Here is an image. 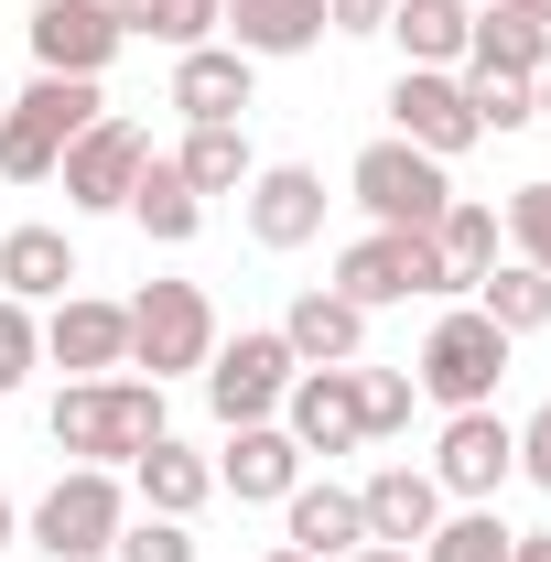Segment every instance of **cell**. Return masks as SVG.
<instances>
[{
	"instance_id": "obj_1",
	"label": "cell",
	"mask_w": 551,
	"mask_h": 562,
	"mask_svg": "<svg viewBox=\"0 0 551 562\" xmlns=\"http://www.w3.org/2000/svg\"><path fill=\"white\" fill-rule=\"evenodd\" d=\"M140 443H162V379H76L55 401V454L76 465H131Z\"/></svg>"
},
{
	"instance_id": "obj_2",
	"label": "cell",
	"mask_w": 551,
	"mask_h": 562,
	"mask_svg": "<svg viewBox=\"0 0 551 562\" xmlns=\"http://www.w3.org/2000/svg\"><path fill=\"white\" fill-rule=\"evenodd\" d=\"M98 120H109L98 76H33V87L11 98V120H0V173H11V184H44V173L66 162V140L98 131Z\"/></svg>"
},
{
	"instance_id": "obj_3",
	"label": "cell",
	"mask_w": 551,
	"mask_h": 562,
	"mask_svg": "<svg viewBox=\"0 0 551 562\" xmlns=\"http://www.w3.org/2000/svg\"><path fill=\"white\" fill-rule=\"evenodd\" d=\"M120 530H131V497H120L109 465H66L44 487V508H33V552L44 562H98Z\"/></svg>"
},
{
	"instance_id": "obj_4",
	"label": "cell",
	"mask_w": 551,
	"mask_h": 562,
	"mask_svg": "<svg viewBox=\"0 0 551 562\" xmlns=\"http://www.w3.org/2000/svg\"><path fill=\"white\" fill-rule=\"evenodd\" d=\"M206 357H216V303L195 292V281H140V303H131V368L184 379V368H206Z\"/></svg>"
},
{
	"instance_id": "obj_5",
	"label": "cell",
	"mask_w": 551,
	"mask_h": 562,
	"mask_svg": "<svg viewBox=\"0 0 551 562\" xmlns=\"http://www.w3.org/2000/svg\"><path fill=\"white\" fill-rule=\"evenodd\" d=\"M497 368H508V336L486 325L476 303H454V314H443V325L421 336V368H412V379L432 390V401H443V412H486Z\"/></svg>"
},
{
	"instance_id": "obj_6",
	"label": "cell",
	"mask_w": 551,
	"mask_h": 562,
	"mask_svg": "<svg viewBox=\"0 0 551 562\" xmlns=\"http://www.w3.org/2000/svg\"><path fill=\"white\" fill-rule=\"evenodd\" d=\"M336 292L357 303V314H379V303H412V292H443L432 227H368V238L336 260Z\"/></svg>"
},
{
	"instance_id": "obj_7",
	"label": "cell",
	"mask_w": 551,
	"mask_h": 562,
	"mask_svg": "<svg viewBox=\"0 0 551 562\" xmlns=\"http://www.w3.org/2000/svg\"><path fill=\"white\" fill-rule=\"evenodd\" d=\"M346 184H357V206L379 216V227H432V216L454 206L443 162H432V151H412V140H368Z\"/></svg>"
},
{
	"instance_id": "obj_8",
	"label": "cell",
	"mask_w": 551,
	"mask_h": 562,
	"mask_svg": "<svg viewBox=\"0 0 551 562\" xmlns=\"http://www.w3.org/2000/svg\"><path fill=\"white\" fill-rule=\"evenodd\" d=\"M390 120H401V140L432 151V162H454L465 140H486V131H476V98H465V76H454V66H401Z\"/></svg>"
},
{
	"instance_id": "obj_9",
	"label": "cell",
	"mask_w": 551,
	"mask_h": 562,
	"mask_svg": "<svg viewBox=\"0 0 551 562\" xmlns=\"http://www.w3.org/2000/svg\"><path fill=\"white\" fill-rule=\"evenodd\" d=\"M292 379H303V357L281 347V336H238V347L206 357V401H216V422H271Z\"/></svg>"
},
{
	"instance_id": "obj_10",
	"label": "cell",
	"mask_w": 551,
	"mask_h": 562,
	"mask_svg": "<svg viewBox=\"0 0 551 562\" xmlns=\"http://www.w3.org/2000/svg\"><path fill=\"white\" fill-rule=\"evenodd\" d=\"M281 432L303 454H357L368 443V401H357V368H303L281 390Z\"/></svg>"
},
{
	"instance_id": "obj_11",
	"label": "cell",
	"mask_w": 551,
	"mask_h": 562,
	"mask_svg": "<svg viewBox=\"0 0 551 562\" xmlns=\"http://www.w3.org/2000/svg\"><path fill=\"white\" fill-rule=\"evenodd\" d=\"M140 162H151L140 120H98V131H76L66 162H55V173H66V206H131Z\"/></svg>"
},
{
	"instance_id": "obj_12",
	"label": "cell",
	"mask_w": 551,
	"mask_h": 562,
	"mask_svg": "<svg viewBox=\"0 0 551 562\" xmlns=\"http://www.w3.org/2000/svg\"><path fill=\"white\" fill-rule=\"evenodd\" d=\"M120 44L131 33H120L109 0H33V55H44V76H109Z\"/></svg>"
},
{
	"instance_id": "obj_13",
	"label": "cell",
	"mask_w": 551,
	"mask_h": 562,
	"mask_svg": "<svg viewBox=\"0 0 551 562\" xmlns=\"http://www.w3.org/2000/svg\"><path fill=\"white\" fill-rule=\"evenodd\" d=\"M44 357L76 368V379H120V368H131V303H87V292H66V303L44 314Z\"/></svg>"
},
{
	"instance_id": "obj_14",
	"label": "cell",
	"mask_w": 551,
	"mask_h": 562,
	"mask_svg": "<svg viewBox=\"0 0 551 562\" xmlns=\"http://www.w3.org/2000/svg\"><path fill=\"white\" fill-rule=\"evenodd\" d=\"M519 465V432L497 412H454L443 422V454H432V487L443 497H497V476Z\"/></svg>"
},
{
	"instance_id": "obj_15",
	"label": "cell",
	"mask_w": 551,
	"mask_h": 562,
	"mask_svg": "<svg viewBox=\"0 0 551 562\" xmlns=\"http://www.w3.org/2000/svg\"><path fill=\"white\" fill-rule=\"evenodd\" d=\"M314 227H325V173H303V162L249 173V238L260 249H303Z\"/></svg>"
},
{
	"instance_id": "obj_16",
	"label": "cell",
	"mask_w": 551,
	"mask_h": 562,
	"mask_svg": "<svg viewBox=\"0 0 551 562\" xmlns=\"http://www.w3.org/2000/svg\"><path fill=\"white\" fill-rule=\"evenodd\" d=\"M357 508H368V541L421 552V541H432V519H443V487H432L421 465H379V476L357 487Z\"/></svg>"
},
{
	"instance_id": "obj_17",
	"label": "cell",
	"mask_w": 551,
	"mask_h": 562,
	"mask_svg": "<svg viewBox=\"0 0 551 562\" xmlns=\"http://www.w3.org/2000/svg\"><path fill=\"white\" fill-rule=\"evenodd\" d=\"M216 487H238V497H292V487H303V443H292L281 422H227V465H216Z\"/></svg>"
},
{
	"instance_id": "obj_18",
	"label": "cell",
	"mask_w": 551,
	"mask_h": 562,
	"mask_svg": "<svg viewBox=\"0 0 551 562\" xmlns=\"http://www.w3.org/2000/svg\"><path fill=\"white\" fill-rule=\"evenodd\" d=\"M281 347L303 357V368H357V347H368V314H357L346 292H325V281H314V292L281 314Z\"/></svg>"
},
{
	"instance_id": "obj_19",
	"label": "cell",
	"mask_w": 551,
	"mask_h": 562,
	"mask_svg": "<svg viewBox=\"0 0 551 562\" xmlns=\"http://www.w3.org/2000/svg\"><path fill=\"white\" fill-rule=\"evenodd\" d=\"M173 109H184L195 131L238 120V109H249V55H238V44H195V55H173Z\"/></svg>"
},
{
	"instance_id": "obj_20",
	"label": "cell",
	"mask_w": 551,
	"mask_h": 562,
	"mask_svg": "<svg viewBox=\"0 0 551 562\" xmlns=\"http://www.w3.org/2000/svg\"><path fill=\"white\" fill-rule=\"evenodd\" d=\"M131 487H140L151 519H195V508L216 497V465H206V454H184V443L162 432V443H140V454H131Z\"/></svg>"
},
{
	"instance_id": "obj_21",
	"label": "cell",
	"mask_w": 551,
	"mask_h": 562,
	"mask_svg": "<svg viewBox=\"0 0 551 562\" xmlns=\"http://www.w3.org/2000/svg\"><path fill=\"white\" fill-rule=\"evenodd\" d=\"M216 22L238 33L249 66H260V55H314V44H325V0H227Z\"/></svg>"
},
{
	"instance_id": "obj_22",
	"label": "cell",
	"mask_w": 551,
	"mask_h": 562,
	"mask_svg": "<svg viewBox=\"0 0 551 562\" xmlns=\"http://www.w3.org/2000/svg\"><path fill=\"white\" fill-rule=\"evenodd\" d=\"M551 66V22L530 11H476V33H465V76H508V87H530Z\"/></svg>"
},
{
	"instance_id": "obj_23",
	"label": "cell",
	"mask_w": 551,
	"mask_h": 562,
	"mask_svg": "<svg viewBox=\"0 0 551 562\" xmlns=\"http://www.w3.org/2000/svg\"><path fill=\"white\" fill-rule=\"evenodd\" d=\"M281 508H292V552H303V562L368 552V508H357V487H292Z\"/></svg>"
},
{
	"instance_id": "obj_24",
	"label": "cell",
	"mask_w": 551,
	"mask_h": 562,
	"mask_svg": "<svg viewBox=\"0 0 551 562\" xmlns=\"http://www.w3.org/2000/svg\"><path fill=\"white\" fill-rule=\"evenodd\" d=\"M66 281H76L66 227H11V238H0V292H11V303H66Z\"/></svg>"
},
{
	"instance_id": "obj_25",
	"label": "cell",
	"mask_w": 551,
	"mask_h": 562,
	"mask_svg": "<svg viewBox=\"0 0 551 562\" xmlns=\"http://www.w3.org/2000/svg\"><path fill=\"white\" fill-rule=\"evenodd\" d=\"M497 238H508V227H497V206H465V195L432 216V260H443V292H476V281L497 271Z\"/></svg>"
},
{
	"instance_id": "obj_26",
	"label": "cell",
	"mask_w": 551,
	"mask_h": 562,
	"mask_svg": "<svg viewBox=\"0 0 551 562\" xmlns=\"http://www.w3.org/2000/svg\"><path fill=\"white\" fill-rule=\"evenodd\" d=\"M476 314L519 347V336H541L551 325V271H530V260H497V271L476 281Z\"/></svg>"
},
{
	"instance_id": "obj_27",
	"label": "cell",
	"mask_w": 551,
	"mask_h": 562,
	"mask_svg": "<svg viewBox=\"0 0 551 562\" xmlns=\"http://www.w3.org/2000/svg\"><path fill=\"white\" fill-rule=\"evenodd\" d=\"M131 216L151 227V238H162V249H184V238L206 227V195H195V184H184V173L151 151V162H140V184H131Z\"/></svg>"
},
{
	"instance_id": "obj_28",
	"label": "cell",
	"mask_w": 551,
	"mask_h": 562,
	"mask_svg": "<svg viewBox=\"0 0 551 562\" xmlns=\"http://www.w3.org/2000/svg\"><path fill=\"white\" fill-rule=\"evenodd\" d=\"M390 33H401V55H412V66H454V55H465V33H476V11H465V0H401V11H390Z\"/></svg>"
},
{
	"instance_id": "obj_29",
	"label": "cell",
	"mask_w": 551,
	"mask_h": 562,
	"mask_svg": "<svg viewBox=\"0 0 551 562\" xmlns=\"http://www.w3.org/2000/svg\"><path fill=\"white\" fill-rule=\"evenodd\" d=\"M173 173H184L195 195H238V184H249V131H238V120H216V131H195L184 151H173Z\"/></svg>"
},
{
	"instance_id": "obj_30",
	"label": "cell",
	"mask_w": 551,
	"mask_h": 562,
	"mask_svg": "<svg viewBox=\"0 0 551 562\" xmlns=\"http://www.w3.org/2000/svg\"><path fill=\"white\" fill-rule=\"evenodd\" d=\"M109 11H120V33H151V44L195 55V44L216 33V11H227V0H109Z\"/></svg>"
},
{
	"instance_id": "obj_31",
	"label": "cell",
	"mask_w": 551,
	"mask_h": 562,
	"mask_svg": "<svg viewBox=\"0 0 551 562\" xmlns=\"http://www.w3.org/2000/svg\"><path fill=\"white\" fill-rule=\"evenodd\" d=\"M421 562H508V530H497V508H454V519H432Z\"/></svg>"
},
{
	"instance_id": "obj_32",
	"label": "cell",
	"mask_w": 551,
	"mask_h": 562,
	"mask_svg": "<svg viewBox=\"0 0 551 562\" xmlns=\"http://www.w3.org/2000/svg\"><path fill=\"white\" fill-rule=\"evenodd\" d=\"M508 249H519L530 271H551V184H519V195H508Z\"/></svg>"
},
{
	"instance_id": "obj_33",
	"label": "cell",
	"mask_w": 551,
	"mask_h": 562,
	"mask_svg": "<svg viewBox=\"0 0 551 562\" xmlns=\"http://www.w3.org/2000/svg\"><path fill=\"white\" fill-rule=\"evenodd\" d=\"M33 357H44L33 303H11V292H0V390H22V379H33Z\"/></svg>"
},
{
	"instance_id": "obj_34",
	"label": "cell",
	"mask_w": 551,
	"mask_h": 562,
	"mask_svg": "<svg viewBox=\"0 0 551 562\" xmlns=\"http://www.w3.org/2000/svg\"><path fill=\"white\" fill-rule=\"evenodd\" d=\"M357 401H368V432H401L421 401V379H401V368H357Z\"/></svg>"
},
{
	"instance_id": "obj_35",
	"label": "cell",
	"mask_w": 551,
	"mask_h": 562,
	"mask_svg": "<svg viewBox=\"0 0 551 562\" xmlns=\"http://www.w3.org/2000/svg\"><path fill=\"white\" fill-rule=\"evenodd\" d=\"M109 562H195V541H184V519H131L109 541Z\"/></svg>"
},
{
	"instance_id": "obj_36",
	"label": "cell",
	"mask_w": 551,
	"mask_h": 562,
	"mask_svg": "<svg viewBox=\"0 0 551 562\" xmlns=\"http://www.w3.org/2000/svg\"><path fill=\"white\" fill-rule=\"evenodd\" d=\"M465 98H476V131H519L530 120V87H508V76H465Z\"/></svg>"
},
{
	"instance_id": "obj_37",
	"label": "cell",
	"mask_w": 551,
	"mask_h": 562,
	"mask_svg": "<svg viewBox=\"0 0 551 562\" xmlns=\"http://www.w3.org/2000/svg\"><path fill=\"white\" fill-rule=\"evenodd\" d=\"M519 476H530V487H551V401L519 422Z\"/></svg>"
},
{
	"instance_id": "obj_38",
	"label": "cell",
	"mask_w": 551,
	"mask_h": 562,
	"mask_svg": "<svg viewBox=\"0 0 551 562\" xmlns=\"http://www.w3.org/2000/svg\"><path fill=\"white\" fill-rule=\"evenodd\" d=\"M401 0H325V33H390Z\"/></svg>"
},
{
	"instance_id": "obj_39",
	"label": "cell",
	"mask_w": 551,
	"mask_h": 562,
	"mask_svg": "<svg viewBox=\"0 0 551 562\" xmlns=\"http://www.w3.org/2000/svg\"><path fill=\"white\" fill-rule=\"evenodd\" d=\"M508 562H551V530H508Z\"/></svg>"
},
{
	"instance_id": "obj_40",
	"label": "cell",
	"mask_w": 551,
	"mask_h": 562,
	"mask_svg": "<svg viewBox=\"0 0 551 562\" xmlns=\"http://www.w3.org/2000/svg\"><path fill=\"white\" fill-rule=\"evenodd\" d=\"M530 120H551V66H541V76H530Z\"/></svg>"
},
{
	"instance_id": "obj_41",
	"label": "cell",
	"mask_w": 551,
	"mask_h": 562,
	"mask_svg": "<svg viewBox=\"0 0 551 562\" xmlns=\"http://www.w3.org/2000/svg\"><path fill=\"white\" fill-rule=\"evenodd\" d=\"M346 562H412V552H401V541H368V552H346Z\"/></svg>"
},
{
	"instance_id": "obj_42",
	"label": "cell",
	"mask_w": 551,
	"mask_h": 562,
	"mask_svg": "<svg viewBox=\"0 0 551 562\" xmlns=\"http://www.w3.org/2000/svg\"><path fill=\"white\" fill-rule=\"evenodd\" d=\"M497 11H530V22H551V0H497Z\"/></svg>"
},
{
	"instance_id": "obj_43",
	"label": "cell",
	"mask_w": 551,
	"mask_h": 562,
	"mask_svg": "<svg viewBox=\"0 0 551 562\" xmlns=\"http://www.w3.org/2000/svg\"><path fill=\"white\" fill-rule=\"evenodd\" d=\"M11 519H22V508H11V497H0V552H11Z\"/></svg>"
},
{
	"instance_id": "obj_44",
	"label": "cell",
	"mask_w": 551,
	"mask_h": 562,
	"mask_svg": "<svg viewBox=\"0 0 551 562\" xmlns=\"http://www.w3.org/2000/svg\"><path fill=\"white\" fill-rule=\"evenodd\" d=\"M271 562H303V552H292V541H281V552H271Z\"/></svg>"
}]
</instances>
